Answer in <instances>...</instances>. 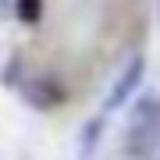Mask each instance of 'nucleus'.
I'll use <instances>...</instances> for the list:
<instances>
[{
	"mask_svg": "<svg viewBox=\"0 0 160 160\" xmlns=\"http://www.w3.org/2000/svg\"><path fill=\"white\" fill-rule=\"evenodd\" d=\"M160 146V96L146 92L135 103L128 118V132H125V149L135 160H149Z\"/></svg>",
	"mask_w": 160,
	"mask_h": 160,
	"instance_id": "obj_1",
	"label": "nucleus"
},
{
	"mask_svg": "<svg viewBox=\"0 0 160 160\" xmlns=\"http://www.w3.org/2000/svg\"><path fill=\"white\" fill-rule=\"evenodd\" d=\"M142 75H146V57H132L125 64V71L114 78V86H110L107 92V110H118V107H125L128 96L139 89V82H142Z\"/></svg>",
	"mask_w": 160,
	"mask_h": 160,
	"instance_id": "obj_2",
	"label": "nucleus"
},
{
	"mask_svg": "<svg viewBox=\"0 0 160 160\" xmlns=\"http://www.w3.org/2000/svg\"><path fill=\"white\" fill-rule=\"evenodd\" d=\"M22 96H25V103L36 107V110H53L57 103H64V89H61L53 78H46V75H32V78H25Z\"/></svg>",
	"mask_w": 160,
	"mask_h": 160,
	"instance_id": "obj_3",
	"label": "nucleus"
},
{
	"mask_svg": "<svg viewBox=\"0 0 160 160\" xmlns=\"http://www.w3.org/2000/svg\"><path fill=\"white\" fill-rule=\"evenodd\" d=\"M14 14L22 25H36L43 18V0H14Z\"/></svg>",
	"mask_w": 160,
	"mask_h": 160,
	"instance_id": "obj_4",
	"label": "nucleus"
},
{
	"mask_svg": "<svg viewBox=\"0 0 160 160\" xmlns=\"http://www.w3.org/2000/svg\"><path fill=\"white\" fill-rule=\"evenodd\" d=\"M0 4H4V0H0Z\"/></svg>",
	"mask_w": 160,
	"mask_h": 160,
	"instance_id": "obj_5",
	"label": "nucleus"
}]
</instances>
